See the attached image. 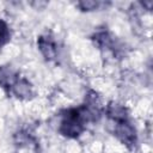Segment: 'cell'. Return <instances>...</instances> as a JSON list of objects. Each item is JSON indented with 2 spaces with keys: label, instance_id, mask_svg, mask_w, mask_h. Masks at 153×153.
<instances>
[{
  "label": "cell",
  "instance_id": "6da1fadb",
  "mask_svg": "<svg viewBox=\"0 0 153 153\" xmlns=\"http://www.w3.org/2000/svg\"><path fill=\"white\" fill-rule=\"evenodd\" d=\"M86 122L81 114L80 108L68 110L60 123V133L68 137H76L79 136L85 127Z\"/></svg>",
  "mask_w": 153,
  "mask_h": 153
},
{
  "label": "cell",
  "instance_id": "7a4b0ae2",
  "mask_svg": "<svg viewBox=\"0 0 153 153\" xmlns=\"http://www.w3.org/2000/svg\"><path fill=\"white\" fill-rule=\"evenodd\" d=\"M115 135L117 136V139L122 143H124L128 147H133L136 143V131H135V128L128 122V120L116 123Z\"/></svg>",
  "mask_w": 153,
  "mask_h": 153
},
{
  "label": "cell",
  "instance_id": "3957f363",
  "mask_svg": "<svg viewBox=\"0 0 153 153\" xmlns=\"http://www.w3.org/2000/svg\"><path fill=\"white\" fill-rule=\"evenodd\" d=\"M37 44L47 60H53L56 57V44L50 36H41L37 41Z\"/></svg>",
  "mask_w": 153,
  "mask_h": 153
},
{
  "label": "cell",
  "instance_id": "277c9868",
  "mask_svg": "<svg viewBox=\"0 0 153 153\" xmlns=\"http://www.w3.org/2000/svg\"><path fill=\"white\" fill-rule=\"evenodd\" d=\"M106 114H108V117L111 118L112 121H115L116 123L128 120L127 109L122 104H118V103H114V102L109 103V105L106 108Z\"/></svg>",
  "mask_w": 153,
  "mask_h": 153
},
{
  "label": "cell",
  "instance_id": "5b68a950",
  "mask_svg": "<svg viewBox=\"0 0 153 153\" xmlns=\"http://www.w3.org/2000/svg\"><path fill=\"white\" fill-rule=\"evenodd\" d=\"M11 90L18 98H22V99H27L32 96L31 84L25 79H19L18 78L16 80V82L13 84V86L11 87Z\"/></svg>",
  "mask_w": 153,
  "mask_h": 153
},
{
  "label": "cell",
  "instance_id": "8992f818",
  "mask_svg": "<svg viewBox=\"0 0 153 153\" xmlns=\"http://www.w3.org/2000/svg\"><path fill=\"white\" fill-rule=\"evenodd\" d=\"M16 73L10 67H0V85L5 88H11L17 80Z\"/></svg>",
  "mask_w": 153,
  "mask_h": 153
},
{
  "label": "cell",
  "instance_id": "52a82bcc",
  "mask_svg": "<svg viewBox=\"0 0 153 153\" xmlns=\"http://www.w3.org/2000/svg\"><path fill=\"white\" fill-rule=\"evenodd\" d=\"M10 38V31H8V26L7 24L0 19V47L4 45Z\"/></svg>",
  "mask_w": 153,
  "mask_h": 153
},
{
  "label": "cell",
  "instance_id": "ba28073f",
  "mask_svg": "<svg viewBox=\"0 0 153 153\" xmlns=\"http://www.w3.org/2000/svg\"><path fill=\"white\" fill-rule=\"evenodd\" d=\"M78 5L84 11H92V10H96L99 4L97 1H80Z\"/></svg>",
  "mask_w": 153,
  "mask_h": 153
}]
</instances>
